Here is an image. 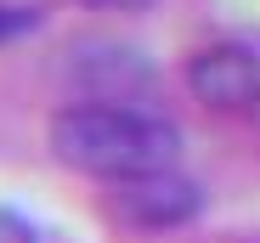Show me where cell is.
<instances>
[{
	"label": "cell",
	"instance_id": "cell-1",
	"mask_svg": "<svg viewBox=\"0 0 260 243\" xmlns=\"http://www.w3.org/2000/svg\"><path fill=\"white\" fill-rule=\"evenodd\" d=\"M46 142L57 153V164L96 176V181H124V176H147V170H170L181 158V130L164 113L136 108V102H68L51 113Z\"/></svg>",
	"mask_w": 260,
	"mask_h": 243
},
{
	"label": "cell",
	"instance_id": "cell-2",
	"mask_svg": "<svg viewBox=\"0 0 260 243\" xmlns=\"http://www.w3.org/2000/svg\"><path fill=\"white\" fill-rule=\"evenodd\" d=\"M198 210H204V192L176 164H170V170H147V176L108 181V215L119 226H136V232H176V226L198 221Z\"/></svg>",
	"mask_w": 260,
	"mask_h": 243
},
{
	"label": "cell",
	"instance_id": "cell-3",
	"mask_svg": "<svg viewBox=\"0 0 260 243\" xmlns=\"http://www.w3.org/2000/svg\"><path fill=\"white\" fill-rule=\"evenodd\" d=\"M187 91L215 113H254L260 108V51L249 40H215L187 57Z\"/></svg>",
	"mask_w": 260,
	"mask_h": 243
},
{
	"label": "cell",
	"instance_id": "cell-4",
	"mask_svg": "<svg viewBox=\"0 0 260 243\" xmlns=\"http://www.w3.org/2000/svg\"><path fill=\"white\" fill-rule=\"evenodd\" d=\"M34 28H40V6H28V0H0V46H12V40H23Z\"/></svg>",
	"mask_w": 260,
	"mask_h": 243
},
{
	"label": "cell",
	"instance_id": "cell-5",
	"mask_svg": "<svg viewBox=\"0 0 260 243\" xmlns=\"http://www.w3.org/2000/svg\"><path fill=\"white\" fill-rule=\"evenodd\" d=\"M0 243H40V232H34L28 215H17V210L0 204Z\"/></svg>",
	"mask_w": 260,
	"mask_h": 243
}]
</instances>
